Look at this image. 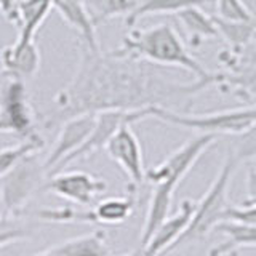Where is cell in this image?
Instances as JSON below:
<instances>
[{"label":"cell","instance_id":"obj_24","mask_svg":"<svg viewBox=\"0 0 256 256\" xmlns=\"http://www.w3.org/2000/svg\"><path fill=\"white\" fill-rule=\"evenodd\" d=\"M210 0H146L138 10L125 18V24L130 29L136 26L140 20L146 16H156V14H176L181 10H186L189 6H200L208 4Z\"/></svg>","mask_w":256,"mask_h":256},{"label":"cell","instance_id":"obj_25","mask_svg":"<svg viewBox=\"0 0 256 256\" xmlns=\"http://www.w3.org/2000/svg\"><path fill=\"white\" fill-rule=\"evenodd\" d=\"M45 141H22L12 148H5L0 150V178L6 174L14 165H18L24 157L37 154L44 148Z\"/></svg>","mask_w":256,"mask_h":256},{"label":"cell","instance_id":"obj_2","mask_svg":"<svg viewBox=\"0 0 256 256\" xmlns=\"http://www.w3.org/2000/svg\"><path fill=\"white\" fill-rule=\"evenodd\" d=\"M110 53L141 60L160 68H181L196 76V78L213 76V72L206 70L189 53L184 40L170 22L157 24L149 29H132L122 38V45Z\"/></svg>","mask_w":256,"mask_h":256},{"label":"cell","instance_id":"obj_12","mask_svg":"<svg viewBox=\"0 0 256 256\" xmlns=\"http://www.w3.org/2000/svg\"><path fill=\"white\" fill-rule=\"evenodd\" d=\"M94 124H96V114H84V116L72 117L60 125L58 138H56L53 148L48 152L46 158L44 160L48 176L58 170L64 160L74 154L88 140V136L93 132Z\"/></svg>","mask_w":256,"mask_h":256},{"label":"cell","instance_id":"obj_26","mask_svg":"<svg viewBox=\"0 0 256 256\" xmlns=\"http://www.w3.org/2000/svg\"><path fill=\"white\" fill-rule=\"evenodd\" d=\"M228 152L237 162V165L256 158V122L248 126L244 133L234 136Z\"/></svg>","mask_w":256,"mask_h":256},{"label":"cell","instance_id":"obj_3","mask_svg":"<svg viewBox=\"0 0 256 256\" xmlns=\"http://www.w3.org/2000/svg\"><path fill=\"white\" fill-rule=\"evenodd\" d=\"M237 168H238L237 162L228 152L221 170L213 180L212 186L208 188L204 197L200 198L198 202H196L194 214H192L189 226L181 234V237L173 244V246L168 250V253L178 250V248L194 242V240L204 238L208 232L214 230V228L218 226L220 222H222L224 213H226L228 206L230 205L228 200V194H229L232 176H234Z\"/></svg>","mask_w":256,"mask_h":256},{"label":"cell","instance_id":"obj_14","mask_svg":"<svg viewBox=\"0 0 256 256\" xmlns=\"http://www.w3.org/2000/svg\"><path fill=\"white\" fill-rule=\"evenodd\" d=\"M40 68V52L36 40L16 38L14 44L0 52V69L2 74L12 78L26 80L34 77Z\"/></svg>","mask_w":256,"mask_h":256},{"label":"cell","instance_id":"obj_17","mask_svg":"<svg viewBox=\"0 0 256 256\" xmlns=\"http://www.w3.org/2000/svg\"><path fill=\"white\" fill-rule=\"evenodd\" d=\"M174 190L176 188L172 186V184H165V182L154 184V190H152V196L149 200V208L141 232L140 246L146 245L152 234L157 230V228L168 218V213H170V208L173 204Z\"/></svg>","mask_w":256,"mask_h":256},{"label":"cell","instance_id":"obj_21","mask_svg":"<svg viewBox=\"0 0 256 256\" xmlns=\"http://www.w3.org/2000/svg\"><path fill=\"white\" fill-rule=\"evenodd\" d=\"M136 205L134 192L130 190V194L124 197H108L100 200L92 210V222L93 224H122L132 216Z\"/></svg>","mask_w":256,"mask_h":256},{"label":"cell","instance_id":"obj_16","mask_svg":"<svg viewBox=\"0 0 256 256\" xmlns=\"http://www.w3.org/2000/svg\"><path fill=\"white\" fill-rule=\"evenodd\" d=\"M53 5L69 26L78 32L80 44L90 50H100L98 36L86 13L85 0H53Z\"/></svg>","mask_w":256,"mask_h":256},{"label":"cell","instance_id":"obj_27","mask_svg":"<svg viewBox=\"0 0 256 256\" xmlns=\"http://www.w3.org/2000/svg\"><path fill=\"white\" fill-rule=\"evenodd\" d=\"M216 16L226 21H250L254 14L245 4V0H214Z\"/></svg>","mask_w":256,"mask_h":256},{"label":"cell","instance_id":"obj_20","mask_svg":"<svg viewBox=\"0 0 256 256\" xmlns=\"http://www.w3.org/2000/svg\"><path fill=\"white\" fill-rule=\"evenodd\" d=\"M56 256H110L108 236L104 230H94L86 236L69 238L52 246Z\"/></svg>","mask_w":256,"mask_h":256},{"label":"cell","instance_id":"obj_5","mask_svg":"<svg viewBox=\"0 0 256 256\" xmlns=\"http://www.w3.org/2000/svg\"><path fill=\"white\" fill-rule=\"evenodd\" d=\"M48 178L46 168L37 154L24 157L18 165L0 178V212L5 218L20 216L22 208Z\"/></svg>","mask_w":256,"mask_h":256},{"label":"cell","instance_id":"obj_22","mask_svg":"<svg viewBox=\"0 0 256 256\" xmlns=\"http://www.w3.org/2000/svg\"><path fill=\"white\" fill-rule=\"evenodd\" d=\"M146 0H85L86 13L94 26L106 22L109 20L118 18V16H130Z\"/></svg>","mask_w":256,"mask_h":256},{"label":"cell","instance_id":"obj_6","mask_svg":"<svg viewBox=\"0 0 256 256\" xmlns=\"http://www.w3.org/2000/svg\"><path fill=\"white\" fill-rule=\"evenodd\" d=\"M0 133L18 136L22 141L44 140L37 133L36 114L29 102L26 84L6 77L0 85Z\"/></svg>","mask_w":256,"mask_h":256},{"label":"cell","instance_id":"obj_8","mask_svg":"<svg viewBox=\"0 0 256 256\" xmlns=\"http://www.w3.org/2000/svg\"><path fill=\"white\" fill-rule=\"evenodd\" d=\"M214 141L216 136L212 134H198L196 138H190L181 148L173 150L158 165L150 166L149 170H146V181H149L152 186L165 182L178 188V184L189 173L190 168L196 165L200 156L210 146H213Z\"/></svg>","mask_w":256,"mask_h":256},{"label":"cell","instance_id":"obj_33","mask_svg":"<svg viewBox=\"0 0 256 256\" xmlns=\"http://www.w3.org/2000/svg\"><path fill=\"white\" fill-rule=\"evenodd\" d=\"M222 256H240V252H238V250H232V252H229V253H226V254H222Z\"/></svg>","mask_w":256,"mask_h":256},{"label":"cell","instance_id":"obj_28","mask_svg":"<svg viewBox=\"0 0 256 256\" xmlns=\"http://www.w3.org/2000/svg\"><path fill=\"white\" fill-rule=\"evenodd\" d=\"M30 237V230L20 226L14 218H5L0 212V248Z\"/></svg>","mask_w":256,"mask_h":256},{"label":"cell","instance_id":"obj_11","mask_svg":"<svg viewBox=\"0 0 256 256\" xmlns=\"http://www.w3.org/2000/svg\"><path fill=\"white\" fill-rule=\"evenodd\" d=\"M108 156L122 168L130 180L128 190L136 192V188L146 181V168L142 160V149L138 136L134 134L132 124H125L106 144Z\"/></svg>","mask_w":256,"mask_h":256},{"label":"cell","instance_id":"obj_4","mask_svg":"<svg viewBox=\"0 0 256 256\" xmlns=\"http://www.w3.org/2000/svg\"><path fill=\"white\" fill-rule=\"evenodd\" d=\"M149 117L162 120L170 125L200 132V134L237 136L256 122V106L210 112V114H190V112L181 114V112L164 108H150Z\"/></svg>","mask_w":256,"mask_h":256},{"label":"cell","instance_id":"obj_30","mask_svg":"<svg viewBox=\"0 0 256 256\" xmlns=\"http://www.w3.org/2000/svg\"><path fill=\"white\" fill-rule=\"evenodd\" d=\"M16 6H18V0H0V13L12 24L16 16Z\"/></svg>","mask_w":256,"mask_h":256},{"label":"cell","instance_id":"obj_31","mask_svg":"<svg viewBox=\"0 0 256 256\" xmlns=\"http://www.w3.org/2000/svg\"><path fill=\"white\" fill-rule=\"evenodd\" d=\"M36 256H56L54 254V252H53V248L50 246L48 250H44V252H40L38 254H36Z\"/></svg>","mask_w":256,"mask_h":256},{"label":"cell","instance_id":"obj_19","mask_svg":"<svg viewBox=\"0 0 256 256\" xmlns=\"http://www.w3.org/2000/svg\"><path fill=\"white\" fill-rule=\"evenodd\" d=\"M214 230L226 236V240L213 246L208 256H222L232 250L256 246V224L222 221L214 228Z\"/></svg>","mask_w":256,"mask_h":256},{"label":"cell","instance_id":"obj_35","mask_svg":"<svg viewBox=\"0 0 256 256\" xmlns=\"http://www.w3.org/2000/svg\"><path fill=\"white\" fill-rule=\"evenodd\" d=\"M0 78H2V69H0Z\"/></svg>","mask_w":256,"mask_h":256},{"label":"cell","instance_id":"obj_9","mask_svg":"<svg viewBox=\"0 0 256 256\" xmlns=\"http://www.w3.org/2000/svg\"><path fill=\"white\" fill-rule=\"evenodd\" d=\"M142 118H149V109L146 110H136V112H122V110H108L96 114V124L93 126L92 134L88 136V140L80 146L74 154L69 156L64 162L60 165V168L54 173L62 172V168H66L76 160H85L90 156L96 154L98 150L106 148L109 140L116 134V132L125 124H134L140 122ZM53 173V174H54ZM52 176V174H50Z\"/></svg>","mask_w":256,"mask_h":256},{"label":"cell","instance_id":"obj_34","mask_svg":"<svg viewBox=\"0 0 256 256\" xmlns=\"http://www.w3.org/2000/svg\"><path fill=\"white\" fill-rule=\"evenodd\" d=\"M253 42H256V30H254V36H253Z\"/></svg>","mask_w":256,"mask_h":256},{"label":"cell","instance_id":"obj_1","mask_svg":"<svg viewBox=\"0 0 256 256\" xmlns=\"http://www.w3.org/2000/svg\"><path fill=\"white\" fill-rule=\"evenodd\" d=\"M216 82L218 72L208 78L178 84L166 78L156 64L90 50L80 44L76 76L54 96L44 125L54 128L72 117L108 110L136 112L164 108L189 114L194 96Z\"/></svg>","mask_w":256,"mask_h":256},{"label":"cell","instance_id":"obj_23","mask_svg":"<svg viewBox=\"0 0 256 256\" xmlns=\"http://www.w3.org/2000/svg\"><path fill=\"white\" fill-rule=\"evenodd\" d=\"M213 22L218 30L220 38L228 44L229 50L240 52L253 42V36L256 30V18L250 21H226L212 14Z\"/></svg>","mask_w":256,"mask_h":256},{"label":"cell","instance_id":"obj_13","mask_svg":"<svg viewBox=\"0 0 256 256\" xmlns=\"http://www.w3.org/2000/svg\"><path fill=\"white\" fill-rule=\"evenodd\" d=\"M194 206L196 202L192 200H182L180 210L160 224L149 238V242L144 246H138L140 256H165L189 226L192 214H194Z\"/></svg>","mask_w":256,"mask_h":256},{"label":"cell","instance_id":"obj_7","mask_svg":"<svg viewBox=\"0 0 256 256\" xmlns=\"http://www.w3.org/2000/svg\"><path fill=\"white\" fill-rule=\"evenodd\" d=\"M218 61L224 68L218 72V82L221 92H230L237 98L250 101L256 98V52L248 46L240 52L222 50L218 54Z\"/></svg>","mask_w":256,"mask_h":256},{"label":"cell","instance_id":"obj_15","mask_svg":"<svg viewBox=\"0 0 256 256\" xmlns=\"http://www.w3.org/2000/svg\"><path fill=\"white\" fill-rule=\"evenodd\" d=\"M54 8L53 0H18L13 26L18 29V38L36 40L38 29Z\"/></svg>","mask_w":256,"mask_h":256},{"label":"cell","instance_id":"obj_18","mask_svg":"<svg viewBox=\"0 0 256 256\" xmlns=\"http://www.w3.org/2000/svg\"><path fill=\"white\" fill-rule=\"evenodd\" d=\"M174 16L186 30L189 45L192 48L200 46L206 40L220 38L212 14H206L204 10H200V6H189L186 10L178 12Z\"/></svg>","mask_w":256,"mask_h":256},{"label":"cell","instance_id":"obj_32","mask_svg":"<svg viewBox=\"0 0 256 256\" xmlns=\"http://www.w3.org/2000/svg\"><path fill=\"white\" fill-rule=\"evenodd\" d=\"M110 256H114V254H110ZM122 256H140V248H136L134 252H132V253H126V254H122Z\"/></svg>","mask_w":256,"mask_h":256},{"label":"cell","instance_id":"obj_29","mask_svg":"<svg viewBox=\"0 0 256 256\" xmlns=\"http://www.w3.org/2000/svg\"><path fill=\"white\" fill-rule=\"evenodd\" d=\"M256 205V168L250 166L246 172V197L242 200L240 206Z\"/></svg>","mask_w":256,"mask_h":256},{"label":"cell","instance_id":"obj_10","mask_svg":"<svg viewBox=\"0 0 256 256\" xmlns=\"http://www.w3.org/2000/svg\"><path fill=\"white\" fill-rule=\"evenodd\" d=\"M44 190L78 206H86L108 190V182L86 172H60L48 176Z\"/></svg>","mask_w":256,"mask_h":256}]
</instances>
